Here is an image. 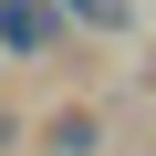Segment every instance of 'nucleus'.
Instances as JSON below:
<instances>
[{
	"instance_id": "f257e3e1",
	"label": "nucleus",
	"mask_w": 156,
	"mask_h": 156,
	"mask_svg": "<svg viewBox=\"0 0 156 156\" xmlns=\"http://www.w3.org/2000/svg\"><path fill=\"white\" fill-rule=\"evenodd\" d=\"M0 42H11V52H42V42H52V11H31V0H0Z\"/></svg>"
},
{
	"instance_id": "f03ea898",
	"label": "nucleus",
	"mask_w": 156,
	"mask_h": 156,
	"mask_svg": "<svg viewBox=\"0 0 156 156\" xmlns=\"http://www.w3.org/2000/svg\"><path fill=\"white\" fill-rule=\"evenodd\" d=\"M62 11H83V21H125V11H115V0H62Z\"/></svg>"
}]
</instances>
